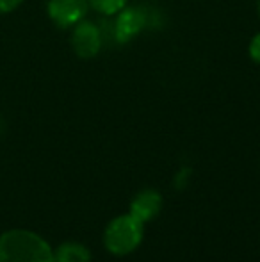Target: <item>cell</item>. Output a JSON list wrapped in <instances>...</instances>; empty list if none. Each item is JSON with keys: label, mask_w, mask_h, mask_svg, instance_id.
<instances>
[{"label": "cell", "mask_w": 260, "mask_h": 262, "mask_svg": "<svg viewBox=\"0 0 260 262\" xmlns=\"http://www.w3.org/2000/svg\"><path fill=\"white\" fill-rule=\"evenodd\" d=\"M0 262H54V250L41 235L13 228L0 235Z\"/></svg>", "instance_id": "cell-1"}, {"label": "cell", "mask_w": 260, "mask_h": 262, "mask_svg": "<svg viewBox=\"0 0 260 262\" xmlns=\"http://www.w3.org/2000/svg\"><path fill=\"white\" fill-rule=\"evenodd\" d=\"M143 234H145V223L134 217L132 214H125L109 223L104 234L105 248L112 253V255H129L134 252L143 241Z\"/></svg>", "instance_id": "cell-2"}, {"label": "cell", "mask_w": 260, "mask_h": 262, "mask_svg": "<svg viewBox=\"0 0 260 262\" xmlns=\"http://www.w3.org/2000/svg\"><path fill=\"white\" fill-rule=\"evenodd\" d=\"M87 9V0H49V16L61 29L73 27L82 21Z\"/></svg>", "instance_id": "cell-3"}, {"label": "cell", "mask_w": 260, "mask_h": 262, "mask_svg": "<svg viewBox=\"0 0 260 262\" xmlns=\"http://www.w3.org/2000/svg\"><path fill=\"white\" fill-rule=\"evenodd\" d=\"M102 47V34L94 24L87 20L79 21L73 25L72 31V49L79 57L91 59L100 52Z\"/></svg>", "instance_id": "cell-4"}, {"label": "cell", "mask_w": 260, "mask_h": 262, "mask_svg": "<svg viewBox=\"0 0 260 262\" xmlns=\"http://www.w3.org/2000/svg\"><path fill=\"white\" fill-rule=\"evenodd\" d=\"M148 24V13L145 7H123L116 18L114 36L120 43H129L134 39Z\"/></svg>", "instance_id": "cell-5"}, {"label": "cell", "mask_w": 260, "mask_h": 262, "mask_svg": "<svg viewBox=\"0 0 260 262\" xmlns=\"http://www.w3.org/2000/svg\"><path fill=\"white\" fill-rule=\"evenodd\" d=\"M160 207H162V198H160V194L153 189H146V191H141V193L132 200L130 214L134 217H137L139 221L146 223V221L153 220V217L160 212Z\"/></svg>", "instance_id": "cell-6"}, {"label": "cell", "mask_w": 260, "mask_h": 262, "mask_svg": "<svg viewBox=\"0 0 260 262\" xmlns=\"http://www.w3.org/2000/svg\"><path fill=\"white\" fill-rule=\"evenodd\" d=\"M54 262H91V253L84 245L64 243L54 252Z\"/></svg>", "instance_id": "cell-7"}, {"label": "cell", "mask_w": 260, "mask_h": 262, "mask_svg": "<svg viewBox=\"0 0 260 262\" xmlns=\"http://www.w3.org/2000/svg\"><path fill=\"white\" fill-rule=\"evenodd\" d=\"M87 2L97 13L105 14V16L120 13L127 6V0H87Z\"/></svg>", "instance_id": "cell-8"}, {"label": "cell", "mask_w": 260, "mask_h": 262, "mask_svg": "<svg viewBox=\"0 0 260 262\" xmlns=\"http://www.w3.org/2000/svg\"><path fill=\"white\" fill-rule=\"evenodd\" d=\"M250 55H251V59H253L255 62H258V64H260V34H257L253 39H251Z\"/></svg>", "instance_id": "cell-9"}, {"label": "cell", "mask_w": 260, "mask_h": 262, "mask_svg": "<svg viewBox=\"0 0 260 262\" xmlns=\"http://www.w3.org/2000/svg\"><path fill=\"white\" fill-rule=\"evenodd\" d=\"M20 4H21V0H0V14L16 9Z\"/></svg>", "instance_id": "cell-10"}, {"label": "cell", "mask_w": 260, "mask_h": 262, "mask_svg": "<svg viewBox=\"0 0 260 262\" xmlns=\"http://www.w3.org/2000/svg\"><path fill=\"white\" fill-rule=\"evenodd\" d=\"M258 14H260V0H258Z\"/></svg>", "instance_id": "cell-11"}]
</instances>
